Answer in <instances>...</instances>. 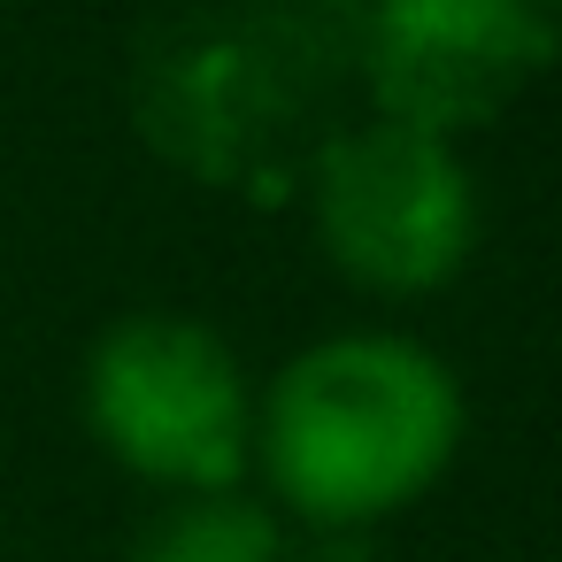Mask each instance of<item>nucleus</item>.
Wrapping results in <instances>:
<instances>
[{
	"instance_id": "nucleus-5",
	"label": "nucleus",
	"mask_w": 562,
	"mask_h": 562,
	"mask_svg": "<svg viewBox=\"0 0 562 562\" xmlns=\"http://www.w3.org/2000/svg\"><path fill=\"white\" fill-rule=\"evenodd\" d=\"M378 531H293L285 562H378Z\"/></svg>"
},
{
	"instance_id": "nucleus-3",
	"label": "nucleus",
	"mask_w": 562,
	"mask_h": 562,
	"mask_svg": "<svg viewBox=\"0 0 562 562\" xmlns=\"http://www.w3.org/2000/svg\"><path fill=\"white\" fill-rule=\"evenodd\" d=\"M316 239L331 270L385 301H424L462 278L477 247V193L424 132H362L316 178Z\"/></svg>"
},
{
	"instance_id": "nucleus-1",
	"label": "nucleus",
	"mask_w": 562,
	"mask_h": 562,
	"mask_svg": "<svg viewBox=\"0 0 562 562\" xmlns=\"http://www.w3.org/2000/svg\"><path fill=\"white\" fill-rule=\"evenodd\" d=\"M470 408L447 355L408 331H331L255 385L262 501L293 531H385L462 454Z\"/></svg>"
},
{
	"instance_id": "nucleus-2",
	"label": "nucleus",
	"mask_w": 562,
	"mask_h": 562,
	"mask_svg": "<svg viewBox=\"0 0 562 562\" xmlns=\"http://www.w3.org/2000/svg\"><path fill=\"white\" fill-rule=\"evenodd\" d=\"M86 431L147 493H216L255 470V378L239 347L170 308L116 316L86 347Z\"/></svg>"
},
{
	"instance_id": "nucleus-4",
	"label": "nucleus",
	"mask_w": 562,
	"mask_h": 562,
	"mask_svg": "<svg viewBox=\"0 0 562 562\" xmlns=\"http://www.w3.org/2000/svg\"><path fill=\"white\" fill-rule=\"evenodd\" d=\"M285 554H293V524L255 485L170 493L124 547V562H285Z\"/></svg>"
}]
</instances>
